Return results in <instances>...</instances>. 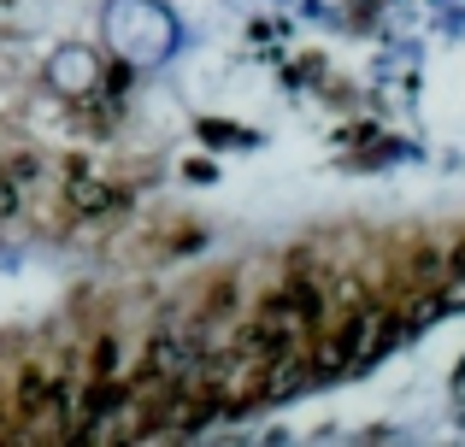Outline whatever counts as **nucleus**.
Returning <instances> with one entry per match:
<instances>
[{"mask_svg":"<svg viewBox=\"0 0 465 447\" xmlns=\"http://www.w3.org/2000/svg\"><path fill=\"white\" fill-rule=\"evenodd\" d=\"M365 324H371V312H365V306H353L348 318H341L336 330L324 335V347H318V359H312V371H318V377H336V371L360 365V347H365Z\"/></svg>","mask_w":465,"mask_h":447,"instance_id":"f257e3e1","label":"nucleus"},{"mask_svg":"<svg viewBox=\"0 0 465 447\" xmlns=\"http://www.w3.org/2000/svg\"><path fill=\"white\" fill-rule=\"evenodd\" d=\"M177 371H183V347H177V335H153V342H148V359H142L136 389H153V383L177 377Z\"/></svg>","mask_w":465,"mask_h":447,"instance_id":"f03ea898","label":"nucleus"},{"mask_svg":"<svg viewBox=\"0 0 465 447\" xmlns=\"http://www.w3.org/2000/svg\"><path fill=\"white\" fill-rule=\"evenodd\" d=\"M277 300L289 306V318H295V324H318V318H324V288L307 283V277L283 283V288H277Z\"/></svg>","mask_w":465,"mask_h":447,"instance_id":"7ed1b4c3","label":"nucleus"},{"mask_svg":"<svg viewBox=\"0 0 465 447\" xmlns=\"http://www.w3.org/2000/svg\"><path fill=\"white\" fill-rule=\"evenodd\" d=\"M12 394H18V418H42L47 413V394H54V377H47V371H35V365H24Z\"/></svg>","mask_w":465,"mask_h":447,"instance_id":"20e7f679","label":"nucleus"},{"mask_svg":"<svg viewBox=\"0 0 465 447\" xmlns=\"http://www.w3.org/2000/svg\"><path fill=\"white\" fill-rule=\"evenodd\" d=\"M113 359H118V342L113 335H94V377H113Z\"/></svg>","mask_w":465,"mask_h":447,"instance_id":"39448f33","label":"nucleus"},{"mask_svg":"<svg viewBox=\"0 0 465 447\" xmlns=\"http://www.w3.org/2000/svg\"><path fill=\"white\" fill-rule=\"evenodd\" d=\"M77 207L83 212H106L113 207V189H77Z\"/></svg>","mask_w":465,"mask_h":447,"instance_id":"423d86ee","label":"nucleus"},{"mask_svg":"<svg viewBox=\"0 0 465 447\" xmlns=\"http://www.w3.org/2000/svg\"><path fill=\"white\" fill-rule=\"evenodd\" d=\"M6 212H18V189H12L6 177H0V219H6Z\"/></svg>","mask_w":465,"mask_h":447,"instance_id":"0eeeda50","label":"nucleus"},{"mask_svg":"<svg viewBox=\"0 0 465 447\" xmlns=\"http://www.w3.org/2000/svg\"><path fill=\"white\" fill-rule=\"evenodd\" d=\"M454 271H465V248H454Z\"/></svg>","mask_w":465,"mask_h":447,"instance_id":"6e6552de","label":"nucleus"}]
</instances>
